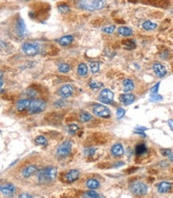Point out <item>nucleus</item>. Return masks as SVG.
<instances>
[{"instance_id": "nucleus-1", "label": "nucleus", "mask_w": 173, "mask_h": 198, "mask_svg": "<svg viewBox=\"0 0 173 198\" xmlns=\"http://www.w3.org/2000/svg\"><path fill=\"white\" fill-rule=\"evenodd\" d=\"M105 0H78V6L83 10L94 11L105 6Z\"/></svg>"}, {"instance_id": "nucleus-2", "label": "nucleus", "mask_w": 173, "mask_h": 198, "mask_svg": "<svg viewBox=\"0 0 173 198\" xmlns=\"http://www.w3.org/2000/svg\"><path fill=\"white\" fill-rule=\"evenodd\" d=\"M57 176V169L54 166H47L38 173V177L42 184H47L53 181Z\"/></svg>"}, {"instance_id": "nucleus-3", "label": "nucleus", "mask_w": 173, "mask_h": 198, "mask_svg": "<svg viewBox=\"0 0 173 198\" xmlns=\"http://www.w3.org/2000/svg\"><path fill=\"white\" fill-rule=\"evenodd\" d=\"M46 107V104L43 100L41 99H34L30 101V104L28 108V111L30 113L34 114L42 112Z\"/></svg>"}, {"instance_id": "nucleus-4", "label": "nucleus", "mask_w": 173, "mask_h": 198, "mask_svg": "<svg viewBox=\"0 0 173 198\" xmlns=\"http://www.w3.org/2000/svg\"><path fill=\"white\" fill-rule=\"evenodd\" d=\"M130 190L134 194L143 196L148 192V186L141 181H136L130 184Z\"/></svg>"}, {"instance_id": "nucleus-5", "label": "nucleus", "mask_w": 173, "mask_h": 198, "mask_svg": "<svg viewBox=\"0 0 173 198\" xmlns=\"http://www.w3.org/2000/svg\"><path fill=\"white\" fill-rule=\"evenodd\" d=\"M22 51L28 56H34L39 52V46L37 43H25L22 45Z\"/></svg>"}, {"instance_id": "nucleus-6", "label": "nucleus", "mask_w": 173, "mask_h": 198, "mask_svg": "<svg viewBox=\"0 0 173 198\" xmlns=\"http://www.w3.org/2000/svg\"><path fill=\"white\" fill-rule=\"evenodd\" d=\"M71 150H72V144H71V142L68 140L65 141L58 146V150H57V154L59 157H66L70 154Z\"/></svg>"}, {"instance_id": "nucleus-7", "label": "nucleus", "mask_w": 173, "mask_h": 198, "mask_svg": "<svg viewBox=\"0 0 173 198\" xmlns=\"http://www.w3.org/2000/svg\"><path fill=\"white\" fill-rule=\"evenodd\" d=\"M94 113L97 116L104 118H108L110 117L109 109L103 105H96L94 107Z\"/></svg>"}, {"instance_id": "nucleus-8", "label": "nucleus", "mask_w": 173, "mask_h": 198, "mask_svg": "<svg viewBox=\"0 0 173 198\" xmlns=\"http://www.w3.org/2000/svg\"><path fill=\"white\" fill-rule=\"evenodd\" d=\"M15 31L20 38H24L26 35V25L23 19L22 18H18L16 20L15 23Z\"/></svg>"}, {"instance_id": "nucleus-9", "label": "nucleus", "mask_w": 173, "mask_h": 198, "mask_svg": "<svg viewBox=\"0 0 173 198\" xmlns=\"http://www.w3.org/2000/svg\"><path fill=\"white\" fill-rule=\"evenodd\" d=\"M114 94L110 89H104L100 93V101L104 103H111L113 101Z\"/></svg>"}, {"instance_id": "nucleus-10", "label": "nucleus", "mask_w": 173, "mask_h": 198, "mask_svg": "<svg viewBox=\"0 0 173 198\" xmlns=\"http://www.w3.org/2000/svg\"><path fill=\"white\" fill-rule=\"evenodd\" d=\"M152 69H153L154 73L159 78H163V77H164L167 74V70H166L165 66H163L161 63H159V62L154 63Z\"/></svg>"}, {"instance_id": "nucleus-11", "label": "nucleus", "mask_w": 173, "mask_h": 198, "mask_svg": "<svg viewBox=\"0 0 173 198\" xmlns=\"http://www.w3.org/2000/svg\"><path fill=\"white\" fill-rule=\"evenodd\" d=\"M73 91H74V88L70 84H67V85H62V87L59 89V95L61 96L63 98H66V97H69L71 94H72Z\"/></svg>"}, {"instance_id": "nucleus-12", "label": "nucleus", "mask_w": 173, "mask_h": 198, "mask_svg": "<svg viewBox=\"0 0 173 198\" xmlns=\"http://www.w3.org/2000/svg\"><path fill=\"white\" fill-rule=\"evenodd\" d=\"M1 192L2 194L6 196H10V195L14 194L16 190V188L14 185L11 184H4L1 185Z\"/></svg>"}, {"instance_id": "nucleus-13", "label": "nucleus", "mask_w": 173, "mask_h": 198, "mask_svg": "<svg viewBox=\"0 0 173 198\" xmlns=\"http://www.w3.org/2000/svg\"><path fill=\"white\" fill-rule=\"evenodd\" d=\"M135 100V96L132 93H124L120 96V101L125 105H128L132 104Z\"/></svg>"}, {"instance_id": "nucleus-14", "label": "nucleus", "mask_w": 173, "mask_h": 198, "mask_svg": "<svg viewBox=\"0 0 173 198\" xmlns=\"http://www.w3.org/2000/svg\"><path fill=\"white\" fill-rule=\"evenodd\" d=\"M111 153L115 157H120V156L123 155V154H124V148H123L122 145L120 143L115 144L111 149Z\"/></svg>"}, {"instance_id": "nucleus-15", "label": "nucleus", "mask_w": 173, "mask_h": 198, "mask_svg": "<svg viewBox=\"0 0 173 198\" xmlns=\"http://www.w3.org/2000/svg\"><path fill=\"white\" fill-rule=\"evenodd\" d=\"M38 170L37 167L35 166V165H29V166H27V167H26L25 169L22 170V176H23L25 178H28V177H30V176H32V175L34 174V173H36Z\"/></svg>"}, {"instance_id": "nucleus-16", "label": "nucleus", "mask_w": 173, "mask_h": 198, "mask_svg": "<svg viewBox=\"0 0 173 198\" xmlns=\"http://www.w3.org/2000/svg\"><path fill=\"white\" fill-rule=\"evenodd\" d=\"M79 171L76 170V169H72L70 170L69 173H67V174L66 175V181L68 182H73L75 181L76 180H78V178L79 177Z\"/></svg>"}, {"instance_id": "nucleus-17", "label": "nucleus", "mask_w": 173, "mask_h": 198, "mask_svg": "<svg viewBox=\"0 0 173 198\" xmlns=\"http://www.w3.org/2000/svg\"><path fill=\"white\" fill-rule=\"evenodd\" d=\"M148 3L157 7H166L169 4L168 0H147Z\"/></svg>"}, {"instance_id": "nucleus-18", "label": "nucleus", "mask_w": 173, "mask_h": 198, "mask_svg": "<svg viewBox=\"0 0 173 198\" xmlns=\"http://www.w3.org/2000/svg\"><path fill=\"white\" fill-rule=\"evenodd\" d=\"M171 184L167 181H162L158 185V192L159 193H165L171 189Z\"/></svg>"}, {"instance_id": "nucleus-19", "label": "nucleus", "mask_w": 173, "mask_h": 198, "mask_svg": "<svg viewBox=\"0 0 173 198\" xmlns=\"http://www.w3.org/2000/svg\"><path fill=\"white\" fill-rule=\"evenodd\" d=\"M30 99H23V100H20L17 103V109L18 110H24V109H28L30 104Z\"/></svg>"}, {"instance_id": "nucleus-20", "label": "nucleus", "mask_w": 173, "mask_h": 198, "mask_svg": "<svg viewBox=\"0 0 173 198\" xmlns=\"http://www.w3.org/2000/svg\"><path fill=\"white\" fill-rule=\"evenodd\" d=\"M73 41H74V37H73L72 35H65L63 37L60 38L58 43L62 46L66 47V46L71 44L73 43Z\"/></svg>"}, {"instance_id": "nucleus-21", "label": "nucleus", "mask_w": 173, "mask_h": 198, "mask_svg": "<svg viewBox=\"0 0 173 198\" xmlns=\"http://www.w3.org/2000/svg\"><path fill=\"white\" fill-rule=\"evenodd\" d=\"M123 87H124V91L125 93H128V92L131 91V90L134 89L135 85L131 79H125L123 82Z\"/></svg>"}, {"instance_id": "nucleus-22", "label": "nucleus", "mask_w": 173, "mask_h": 198, "mask_svg": "<svg viewBox=\"0 0 173 198\" xmlns=\"http://www.w3.org/2000/svg\"><path fill=\"white\" fill-rule=\"evenodd\" d=\"M118 34L124 37H128L132 35V30L128 27H121L118 28Z\"/></svg>"}, {"instance_id": "nucleus-23", "label": "nucleus", "mask_w": 173, "mask_h": 198, "mask_svg": "<svg viewBox=\"0 0 173 198\" xmlns=\"http://www.w3.org/2000/svg\"><path fill=\"white\" fill-rule=\"evenodd\" d=\"M142 27L144 28L145 31H154V30L156 29L157 27V25L156 23H154L152 22L149 21V20H146L142 24Z\"/></svg>"}, {"instance_id": "nucleus-24", "label": "nucleus", "mask_w": 173, "mask_h": 198, "mask_svg": "<svg viewBox=\"0 0 173 198\" xmlns=\"http://www.w3.org/2000/svg\"><path fill=\"white\" fill-rule=\"evenodd\" d=\"M86 186L90 189H97L99 188L100 183L96 179H89L86 182Z\"/></svg>"}, {"instance_id": "nucleus-25", "label": "nucleus", "mask_w": 173, "mask_h": 198, "mask_svg": "<svg viewBox=\"0 0 173 198\" xmlns=\"http://www.w3.org/2000/svg\"><path fill=\"white\" fill-rule=\"evenodd\" d=\"M78 73L80 76H86L88 73V67L85 63H80L78 67Z\"/></svg>"}, {"instance_id": "nucleus-26", "label": "nucleus", "mask_w": 173, "mask_h": 198, "mask_svg": "<svg viewBox=\"0 0 173 198\" xmlns=\"http://www.w3.org/2000/svg\"><path fill=\"white\" fill-rule=\"evenodd\" d=\"M135 151H136V154L137 155H142L147 152V147L144 144H139L136 146Z\"/></svg>"}, {"instance_id": "nucleus-27", "label": "nucleus", "mask_w": 173, "mask_h": 198, "mask_svg": "<svg viewBox=\"0 0 173 198\" xmlns=\"http://www.w3.org/2000/svg\"><path fill=\"white\" fill-rule=\"evenodd\" d=\"M35 142H36L38 145H40V146H47V145H48V141H47L46 138L44 136H42V135L38 136L37 138H35Z\"/></svg>"}, {"instance_id": "nucleus-28", "label": "nucleus", "mask_w": 173, "mask_h": 198, "mask_svg": "<svg viewBox=\"0 0 173 198\" xmlns=\"http://www.w3.org/2000/svg\"><path fill=\"white\" fill-rule=\"evenodd\" d=\"M58 69L59 71L62 72V73H67V72L70 71V66L68 63L62 62V63H60V64L58 66Z\"/></svg>"}, {"instance_id": "nucleus-29", "label": "nucleus", "mask_w": 173, "mask_h": 198, "mask_svg": "<svg viewBox=\"0 0 173 198\" xmlns=\"http://www.w3.org/2000/svg\"><path fill=\"white\" fill-rule=\"evenodd\" d=\"M92 119V115L90 114V113H87V112H82L81 114H80V120L82 121V122H87L90 120Z\"/></svg>"}, {"instance_id": "nucleus-30", "label": "nucleus", "mask_w": 173, "mask_h": 198, "mask_svg": "<svg viewBox=\"0 0 173 198\" xmlns=\"http://www.w3.org/2000/svg\"><path fill=\"white\" fill-rule=\"evenodd\" d=\"M89 85H90V88L93 89H99V88L103 86V84L101 83V82H97V81H95V80H90V82H89Z\"/></svg>"}, {"instance_id": "nucleus-31", "label": "nucleus", "mask_w": 173, "mask_h": 198, "mask_svg": "<svg viewBox=\"0 0 173 198\" xmlns=\"http://www.w3.org/2000/svg\"><path fill=\"white\" fill-rule=\"evenodd\" d=\"M83 197H90V198H98V197H104V196L99 194L96 192H93V191H90V192H88L86 193L83 195Z\"/></svg>"}, {"instance_id": "nucleus-32", "label": "nucleus", "mask_w": 173, "mask_h": 198, "mask_svg": "<svg viewBox=\"0 0 173 198\" xmlns=\"http://www.w3.org/2000/svg\"><path fill=\"white\" fill-rule=\"evenodd\" d=\"M58 11L60 13H62V14H67L70 11V8L68 5H66V4H62V5H59L58 7Z\"/></svg>"}, {"instance_id": "nucleus-33", "label": "nucleus", "mask_w": 173, "mask_h": 198, "mask_svg": "<svg viewBox=\"0 0 173 198\" xmlns=\"http://www.w3.org/2000/svg\"><path fill=\"white\" fill-rule=\"evenodd\" d=\"M90 68L93 74H97L100 70V63L98 62H94L90 64Z\"/></svg>"}, {"instance_id": "nucleus-34", "label": "nucleus", "mask_w": 173, "mask_h": 198, "mask_svg": "<svg viewBox=\"0 0 173 198\" xmlns=\"http://www.w3.org/2000/svg\"><path fill=\"white\" fill-rule=\"evenodd\" d=\"M123 45L124 47L126 49H128V50H132L135 47V43L132 40H125V41L123 42Z\"/></svg>"}, {"instance_id": "nucleus-35", "label": "nucleus", "mask_w": 173, "mask_h": 198, "mask_svg": "<svg viewBox=\"0 0 173 198\" xmlns=\"http://www.w3.org/2000/svg\"><path fill=\"white\" fill-rule=\"evenodd\" d=\"M96 152V149L94 147H87L84 150V153L86 154V156H88V157H90V156H93Z\"/></svg>"}, {"instance_id": "nucleus-36", "label": "nucleus", "mask_w": 173, "mask_h": 198, "mask_svg": "<svg viewBox=\"0 0 173 198\" xmlns=\"http://www.w3.org/2000/svg\"><path fill=\"white\" fill-rule=\"evenodd\" d=\"M115 30V26H109V27H105L102 28V31L105 34H112Z\"/></svg>"}, {"instance_id": "nucleus-37", "label": "nucleus", "mask_w": 173, "mask_h": 198, "mask_svg": "<svg viewBox=\"0 0 173 198\" xmlns=\"http://www.w3.org/2000/svg\"><path fill=\"white\" fill-rule=\"evenodd\" d=\"M78 126L77 125L71 124L68 126V131L70 133V134H75L78 130Z\"/></svg>"}, {"instance_id": "nucleus-38", "label": "nucleus", "mask_w": 173, "mask_h": 198, "mask_svg": "<svg viewBox=\"0 0 173 198\" xmlns=\"http://www.w3.org/2000/svg\"><path fill=\"white\" fill-rule=\"evenodd\" d=\"M125 110L123 108H118L117 110V118L118 119L122 118L123 117L125 116Z\"/></svg>"}, {"instance_id": "nucleus-39", "label": "nucleus", "mask_w": 173, "mask_h": 198, "mask_svg": "<svg viewBox=\"0 0 173 198\" xmlns=\"http://www.w3.org/2000/svg\"><path fill=\"white\" fill-rule=\"evenodd\" d=\"M163 97H162L161 95H159V94H156V93H152V95H151V100L153 101H161Z\"/></svg>"}, {"instance_id": "nucleus-40", "label": "nucleus", "mask_w": 173, "mask_h": 198, "mask_svg": "<svg viewBox=\"0 0 173 198\" xmlns=\"http://www.w3.org/2000/svg\"><path fill=\"white\" fill-rule=\"evenodd\" d=\"M160 154L163 156L167 157V156H169L171 154V150L170 149H161L160 150Z\"/></svg>"}, {"instance_id": "nucleus-41", "label": "nucleus", "mask_w": 173, "mask_h": 198, "mask_svg": "<svg viewBox=\"0 0 173 198\" xmlns=\"http://www.w3.org/2000/svg\"><path fill=\"white\" fill-rule=\"evenodd\" d=\"M159 82H158V83H156V85H153L152 88H151V89H150V91L152 92V93H156L158 92V89H159Z\"/></svg>"}, {"instance_id": "nucleus-42", "label": "nucleus", "mask_w": 173, "mask_h": 198, "mask_svg": "<svg viewBox=\"0 0 173 198\" xmlns=\"http://www.w3.org/2000/svg\"><path fill=\"white\" fill-rule=\"evenodd\" d=\"M167 123H168V126H169V127L171 128V130L173 131V119H170V120H168Z\"/></svg>"}, {"instance_id": "nucleus-43", "label": "nucleus", "mask_w": 173, "mask_h": 198, "mask_svg": "<svg viewBox=\"0 0 173 198\" xmlns=\"http://www.w3.org/2000/svg\"><path fill=\"white\" fill-rule=\"evenodd\" d=\"M19 197L20 198H30V197H33L32 196H30V195L29 194H26V193H24V194H21L19 195Z\"/></svg>"}, {"instance_id": "nucleus-44", "label": "nucleus", "mask_w": 173, "mask_h": 198, "mask_svg": "<svg viewBox=\"0 0 173 198\" xmlns=\"http://www.w3.org/2000/svg\"><path fill=\"white\" fill-rule=\"evenodd\" d=\"M124 162H122V161H120V162H117V163L115 164L114 166H116V167H118V166H121V165H124Z\"/></svg>"}, {"instance_id": "nucleus-45", "label": "nucleus", "mask_w": 173, "mask_h": 198, "mask_svg": "<svg viewBox=\"0 0 173 198\" xmlns=\"http://www.w3.org/2000/svg\"><path fill=\"white\" fill-rule=\"evenodd\" d=\"M168 157H169V160H170V161H173V154H172V153H171V154H170V155L168 156Z\"/></svg>"}]
</instances>
